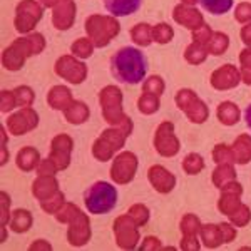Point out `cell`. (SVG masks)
Segmentation results:
<instances>
[{
	"label": "cell",
	"instance_id": "cell-1",
	"mask_svg": "<svg viewBox=\"0 0 251 251\" xmlns=\"http://www.w3.org/2000/svg\"><path fill=\"white\" fill-rule=\"evenodd\" d=\"M109 66H111L112 77L116 80L136 86L141 80H144V75L148 72V59L139 49L127 46L121 47L112 54Z\"/></svg>",
	"mask_w": 251,
	"mask_h": 251
},
{
	"label": "cell",
	"instance_id": "cell-2",
	"mask_svg": "<svg viewBox=\"0 0 251 251\" xmlns=\"http://www.w3.org/2000/svg\"><path fill=\"white\" fill-rule=\"evenodd\" d=\"M46 49V37L40 32L19 37L2 52V66L10 72H17L24 67L25 60L32 55H39Z\"/></svg>",
	"mask_w": 251,
	"mask_h": 251
},
{
	"label": "cell",
	"instance_id": "cell-3",
	"mask_svg": "<svg viewBox=\"0 0 251 251\" xmlns=\"http://www.w3.org/2000/svg\"><path fill=\"white\" fill-rule=\"evenodd\" d=\"M99 104L102 109V117L107 124L121 127L127 136L132 132V121L123 111V92L116 86H106L99 92Z\"/></svg>",
	"mask_w": 251,
	"mask_h": 251
},
{
	"label": "cell",
	"instance_id": "cell-4",
	"mask_svg": "<svg viewBox=\"0 0 251 251\" xmlns=\"http://www.w3.org/2000/svg\"><path fill=\"white\" fill-rule=\"evenodd\" d=\"M86 34L92 40L94 47L102 49L111 44V40L117 37L121 32V24L117 22L114 15H100L92 14L91 17L86 19Z\"/></svg>",
	"mask_w": 251,
	"mask_h": 251
},
{
	"label": "cell",
	"instance_id": "cell-5",
	"mask_svg": "<svg viewBox=\"0 0 251 251\" xmlns=\"http://www.w3.org/2000/svg\"><path fill=\"white\" fill-rule=\"evenodd\" d=\"M84 204L91 214H106L117 204V189L106 181H96L84 193Z\"/></svg>",
	"mask_w": 251,
	"mask_h": 251
},
{
	"label": "cell",
	"instance_id": "cell-6",
	"mask_svg": "<svg viewBox=\"0 0 251 251\" xmlns=\"http://www.w3.org/2000/svg\"><path fill=\"white\" fill-rule=\"evenodd\" d=\"M127 134L121 127H109L106 131L100 132V136L94 141L92 146V156L96 157L100 163H106V161L112 159L114 154L119 149L124 148Z\"/></svg>",
	"mask_w": 251,
	"mask_h": 251
},
{
	"label": "cell",
	"instance_id": "cell-7",
	"mask_svg": "<svg viewBox=\"0 0 251 251\" xmlns=\"http://www.w3.org/2000/svg\"><path fill=\"white\" fill-rule=\"evenodd\" d=\"M44 9L46 7L39 0H20L15 7V19L14 27L19 34H32L35 25L44 17Z\"/></svg>",
	"mask_w": 251,
	"mask_h": 251
},
{
	"label": "cell",
	"instance_id": "cell-8",
	"mask_svg": "<svg viewBox=\"0 0 251 251\" xmlns=\"http://www.w3.org/2000/svg\"><path fill=\"white\" fill-rule=\"evenodd\" d=\"M176 104L194 124H203L209 116L208 106L191 89H179L176 94Z\"/></svg>",
	"mask_w": 251,
	"mask_h": 251
},
{
	"label": "cell",
	"instance_id": "cell-9",
	"mask_svg": "<svg viewBox=\"0 0 251 251\" xmlns=\"http://www.w3.org/2000/svg\"><path fill=\"white\" fill-rule=\"evenodd\" d=\"M54 72L60 79L67 80L71 84H82L87 79V66L75 55H62L55 60Z\"/></svg>",
	"mask_w": 251,
	"mask_h": 251
},
{
	"label": "cell",
	"instance_id": "cell-10",
	"mask_svg": "<svg viewBox=\"0 0 251 251\" xmlns=\"http://www.w3.org/2000/svg\"><path fill=\"white\" fill-rule=\"evenodd\" d=\"M154 149L163 157H173L179 152L181 143L174 134V124L171 121H164L157 126L154 134Z\"/></svg>",
	"mask_w": 251,
	"mask_h": 251
},
{
	"label": "cell",
	"instance_id": "cell-11",
	"mask_svg": "<svg viewBox=\"0 0 251 251\" xmlns=\"http://www.w3.org/2000/svg\"><path fill=\"white\" fill-rule=\"evenodd\" d=\"M201 241L206 248H220L223 243H231L236 238V229L229 223L220 225H203L200 229Z\"/></svg>",
	"mask_w": 251,
	"mask_h": 251
},
{
	"label": "cell",
	"instance_id": "cell-12",
	"mask_svg": "<svg viewBox=\"0 0 251 251\" xmlns=\"http://www.w3.org/2000/svg\"><path fill=\"white\" fill-rule=\"evenodd\" d=\"M137 171V156L134 152L124 151L117 154L111 166V179L117 184H129Z\"/></svg>",
	"mask_w": 251,
	"mask_h": 251
},
{
	"label": "cell",
	"instance_id": "cell-13",
	"mask_svg": "<svg viewBox=\"0 0 251 251\" xmlns=\"http://www.w3.org/2000/svg\"><path fill=\"white\" fill-rule=\"evenodd\" d=\"M39 126V114L32 107H20L5 119V127L12 136H24Z\"/></svg>",
	"mask_w": 251,
	"mask_h": 251
},
{
	"label": "cell",
	"instance_id": "cell-14",
	"mask_svg": "<svg viewBox=\"0 0 251 251\" xmlns=\"http://www.w3.org/2000/svg\"><path fill=\"white\" fill-rule=\"evenodd\" d=\"M139 226L136 225L129 214H123L114 221L116 243L123 250H134L139 241Z\"/></svg>",
	"mask_w": 251,
	"mask_h": 251
},
{
	"label": "cell",
	"instance_id": "cell-15",
	"mask_svg": "<svg viewBox=\"0 0 251 251\" xmlns=\"http://www.w3.org/2000/svg\"><path fill=\"white\" fill-rule=\"evenodd\" d=\"M69 229H67V241L71 246L74 248H80V246L87 245L91 240V221L89 216L84 211H79L72 216V220L67 223Z\"/></svg>",
	"mask_w": 251,
	"mask_h": 251
},
{
	"label": "cell",
	"instance_id": "cell-16",
	"mask_svg": "<svg viewBox=\"0 0 251 251\" xmlns=\"http://www.w3.org/2000/svg\"><path fill=\"white\" fill-rule=\"evenodd\" d=\"M74 149V141L69 134H57L50 143V152H49V159L57 166L59 171L69 168L71 164V154Z\"/></svg>",
	"mask_w": 251,
	"mask_h": 251
},
{
	"label": "cell",
	"instance_id": "cell-17",
	"mask_svg": "<svg viewBox=\"0 0 251 251\" xmlns=\"http://www.w3.org/2000/svg\"><path fill=\"white\" fill-rule=\"evenodd\" d=\"M241 82V71H238L236 66L233 64H225L218 67L209 77V84L216 91H229V89L238 87Z\"/></svg>",
	"mask_w": 251,
	"mask_h": 251
},
{
	"label": "cell",
	"instance_id": "cell-18",
	"mask_svg": "<svg viewBox=\"0 0 251 251\" xmlns=\"http://www.w3.org/2000/svg\"><path fill=\"white\" fill-rule=\"evenodd\" d=\"M75 7L74 0H60L52 10V24L57 30H69L75 22Z\"/></svg>",
	"mask_w": 251,
	"mask_h": 251
},
{
	"label": "cell",
	"instance_id": "cell-19",
	"mask_svg": "<svg viewBox=\"0 0 251 251\" xmlns=\"http://www.w3.org/2000/svg\"><path fill=\"white\" fill-rule=\"evenodd\" d=\"M148 179L152 188L161 194L171 193L174 189V186H176V176H174L173 173H169L164 166H159V164H154L149 168Z\"/></svg>",
	"mask_w": 251,
	"mask_h": 251
},
{
	"label": "cell",
	"instance_id": "cell-20",
	"mask_svg": "<svg viewBox=\"0 0 251 251\" xmlns=\"http://www.w3.org/2000/svg\"><path fill=\"white\" fill-rule=\"evenodd\" d=\"M221 191L223 194H221L220 201H218V209H220L223 214H226V216H231V214L241 206L240 198L243 194V188L240 183L233 181V183L226 184Z\"/></svg>",
	"mask_w": 251,
	"mask_h": 251
},
{
	"label": "cell",
	"instance_id": "cell-21",
	"mask_svg": "<svg viewBox=\"0 0 251 251\" xmlns=\"http://www.w3.org/2000/svg\"><path fill=\"white\" fill-rule=\"evenodd\" d=\"M173 19L176 20L179 25L186 27V29H189L191 32L198 30L204 24L203 14H201L198 9H194V7L184 5V3H179V5L174 7Z\"/></svg>",
	"mask_w": 251,
	"mask_h": 251
},
{
	"label": "cell",
	"instance_id": "cell-22",
	"mask_svg": "<svg viewBox=\"0 0 251 251\" xmlns=\"http://www.w3.org/2000/svg\"><path fill=\"white\" fill-rule=\"evenodd\" d=\"M74 97H72L71 89L66 86H54L47 92V104L55 111H66L71 106Z\"/></svg>",
	"mask_w": 251,
	"mask_h": 251
},
{
	"label": "cell",
	"instance_id": "cell-23",
	"mask_svg": "<svg viewBox=\"0 0 251 251\" xmlns=\"http://www.w3.org/2000/svg\"><path fill=\"white\" fill-rule=\"evenodd\" d=\"M59 191V183L55 176H39L37 179L32 183V194L37 198L39 201L49 200Z\"/></svg>",
	"mask_w": 251,
	"mask_h": 251
},
{
	"label": "cell",
	"instance_id": "cell-24",
	"mask_svg": "<svg viewBox=\"0 0 251 251\" xmlns=\"http://www.w3.org/2000/svg\"><path fill=\"white\" fill-rule=\"evenodd\" d=\"M104 7L114 17H126V15L136 14L141 9L143 0H102Z\"/></svg>",
	"mask_w": 251,
	"mask_h": 251
},
{
	"label": "cell",
	"instance_id": "cell-25",
	"mask_svg": "<svg viewBox=\"0 0 251 251\" xmlns=\"http://www.w3.org/2000/svg\"><path fill=\"white\" fill-rule=\"evenodd\" d=\"M40 163V154L35 148L32 146H25L17 152V157H15V164L20 171L24 173H30L34 169H37V166Z\"/></svg>",
	"mask_w": 251,
	"mask_h": 251
},
{
	"label": "cell",
	"instance_id": "cell-26",
	"mask_svg": "<svg viewBox=\"0 0 251 251\" xmlns=\"http://www.w3.org/2000/svg\"><path fill=\"white\" fill-rule=\"evenodd\" d=\"M231 151L234 156V164L245 166L251 161V136L240 134L238 139L231 146Z\"/></svg>",
	"mask_w": 251,
	"mask_h": 251
},
{
	"label": "cell",
	"instance_id": "cell-27",
	"mask_svg": "<svg viewBox=\"0 0 251 251\" xmlns=\"http://www.w3.org/2000/svg\"><path fill=\"white\" fill-rule=\"evenodd\" d=\"M91 116V111H89L87 104L82 102V100H72V104L69 106L66 111H64V117L69 124H84Z\"/></svg>",
	"mask_w": 251,
	"mask_h": 251
},
{
	"label": "cell",
	"instance_id": "cell-28",
	"mask_svg": "<svg viewBox=\"0 0 251 251\" xmlns=\"http://www.w3.org/2000/svg\"><path fill=\"white\" fill-rule=\"evenodd\" d=\"M240 116H241L240 107L234 102H231V100H223L216 109V117L225 126H234L240 121Z\"/></svg>",
	"mask_w": 251,
	"mask_h": 251
},
{
	"label": "cell",
	"instance_id": "cell-29",
	"mask_svg": "<svg viewBox=\"0 0 251 251\" xmlns=\"http://www.w3.org/2000/svg\"><path fill=\"white\" fill-rule=\"evenodd\" d=\"M32 223H34V218H32L30 211H27V209H15L14 213H12V218L9 221V226H10V231L14 233H27L29 229L32 228Z\"/></svg>",
	"mask_w": 251,
	"mask_h": 251
},
{
	"label": "cell",
	"instance_id": "cell-30",
	"mask_svg": "<svg viewBox=\"0 0 251 251\" xmlns=\"http://www.w3.org/2000/svg\"><path fill=\"white\" fill-rule=\"evenodd\" d=\"M236 181V171H234L233 164L229 163H223L214 169L213 173V183L218 189H223L226 184Z\"/></svg>",
	"mask_w": 251,
	"mask_h": 251
},
{
	"label": "cell",
	"instance_id": "cell-31",
	"mask_svg": "<svg viewBox=\"0 0 251 251\" xmlns=\"http://www.w3.org/2000/svg\"><path fill=\"white\" fill-rule=\"evenodd\" d=\"M129 34H131L132 42L139 47H149L154 42V40H152V27L146 22H141V24H137V25H134L129 30Z\"/></svg>",
	"mask_w": 251,
	"mask_h": 251
},
{
	"label": "cell",
	"instance_id": "cell-32",
	"mask_svg": "<svg viewBox=\"0 0 251 251\" xmlns=\"http://www.w3.org/2000/svg\"><path fill=\"white\" fill-rule=\"evenodd\" d=\"M228 47H229V37L225 32H213L208 44H206L208 54H213V55H223L228 50Z\"/></svg>",
	"mask_w": 251,
	"mask_h": 251
},
{
	"label": "cell",
	"instance_id": "cell-33",
	"mask_svg": "<svg viewBox=\"0 0 251 251\" xmlns=\"http://www.w3.org/2000/svg\"><path fill=\"white\" fill-rule=\"evenodd\" d=\"M184 59L189 64H193V66H200V64H203L208 59V50H206L203 44L193 40V44H189L188 49L184 50Z\"/></svg>",
	"mask_w": 251,
	"mask_h": 251
},
{
	"label": "cell",
	"instance_id": "cell-34",
	"mask_svg": "<svg viewBox=\"0 0 251 251\" xmlns=\"http://www.w3.org/2000/svg\"><path fill=\"white\" fill-rule=\"evenodd\" d=\"M137 107H139L141 114H144V116L154 114V112L159 111V107H161L159 96L149 94V92H143V96L137 99Z\"/></svg>",
	"mask_w": 251,
	"mask_h": 251
},
{
	"label": "cell",
	"instance_id": "cell-35",
	"mask_svg": "<svg viewBox=\"0 0 251 251\" xmlns=\"http://www.w3.org/2000/svg\"><path fill=\"white\" fill-rule=\"evenodd\" d=\"M94 44L89 37H80L75 40L74 44L71 46V52L72 55H75L77 59L84 60V59H89L92 54H94Z\"/></svg>",
	"mask_w": 251,
	"mask_h": 251
},
{
	"label": "cell",
	"instance_id": "cell-36",
	"mask_svg": "<svg viewBox=\"0 0 251 251\" xmlns=\"http://www.w3.org/2000/svg\"><path fill=\"white\" fill-rule=\"evenodd\" d=\"M200 3L206 12L213 15H223L233 7V0H200Z\"/></svg>",
	"mask_w": 251,
	"mask_h": 251
},
{
	"label": "cell",
	"instance_id": "cell-37",
	"mask_svg": "<svg viewBox=\"0 0 251 251\" xmlns=\"http://www.w3.org/2000/svg\"><path fill=\"white\" fill-rule=\"evenodd\" d=\"M181 166H183V171L186 174L196 176L198 173H201L204 169V159L198 154V152H191V154H188L184 157V161Z\"/></svg>",
	"mask_w": 251,
	"mask_h": 251
},
{
	"label": "cell",
	"instance_id": "cell-38",
	"mask_svg": "<svg viewBox=\"0 0 251 251\" xmlns=\"http://www.w3.org/2000/svg\"><path fill=\"white\" fill-rule=\"evenodd\" d=\"M174 37V30L171 25H168L166 22H159L157 25L152 27V40L157 44H161V46H164V44L171 42Z\"/></svg>",
	"mask_w": 251,
	"mask_h": 251
},
{
	"label": "cell",
	"instance_id": "cell-39",
	"mask_svg": "<svg viewBox=\"0 0 251 251\" xmlns=\"http://www.w3.org/2000/svg\"><path fill=\"white\" fill-rule=\"evenodd\" d=\"M14 96L17 100V107H32L35 100V94L29 86H19L14 89Z\"/></svg>",
	"mask_w": 251,
	"mask_h": 251
},
{
	"label": "cell",
	"instance_id": "cell-40",
	"mask_svg": "<svg viewBox=\"0 0 251 251\" xmlns=\"http://www.w3.org/2000/svg\"><path fill=\"white\" fill-rule=\"evenodd\" d=\"M64 204H66V196H64V193L60 191V189L54 194V196L49 198V200L40 201V208H42L47 214H55Z\"/></svg>",
	"mask_w": 251,
	"mask_h": 251
},
{
	"label": "cell",
	"instance_id": "cell-41",
	"mask_svg": "<svg viewBox=\"0 0 251 251\" xmlns=\"http://www.w3.org/2000/svg\"><path fill=\"white\" fill-rule=\"evenodd\" d=\"M201 229V223L198 220L194 214H184V218L181 220V233H183V236H198V233H200Z\"/></svg>",
	"mask_w": 251,
	"mask_h": 251
},
{
	"label": "cell",
	"instance_id": "cell-42",
	"mask_svg": "<svg viewBox=\"0 0 251 251\" xmlns=\"http://www.w3.org/2000/svg\"><path fill=\"white\" fill-rule=\"evenodd\" d=\"M213 159L216 164H223V163H229V164H234V156H233V151L229 146L226 144H216L213 149Z\"/></svg>",
	"mask_w": 251,
	"mask_h": 251
},
{
	"label": "cell",
	"instance_id": "cell-43",
	"mask_svg": "<svg viewBox=\"0 0 251 251\" xmlns=\"http://www.w3.org/2000/svg\"><path fill=\"white\" fill-rule=\"evenodd\" d=\"M164 89H166V84H164L163 77H159V75H151V77L146 79L144 84H143V92L156 94V96H159V97L164 92Z\"/></svg>",
	"mask_w": 251,
	"mask_h": 251
},
{
	"label": "cell",
	"instance_id": "cell-44",
	"mask_svg": "<svg viewBox=\"0 0 251 251\" xmlns=\"http://www.w3.org/2000/svg\"><path fill=\"white\" fill-rule=\"evenodd\" d=\"M228 218H229V221H231L234 226L241 228V226H246L250 223V220H251V211H250L248 206L241 203L240 208H238L236 211H234L231 216H228Z\"/></svg>",
	"mask_w": 251,
	"mask_h": 251
},
{
	"label": "cell",
	"instance_id": "cell-45",
	"mask_svg": "<svg viewBox=\"0 0 251 251\" xmlns=\"http://www.w3.org/2000/svg\"><path fill=\"white\" fill-rule=\"evenodd\" d=\"M129 216L134 220L137 226H143L149 221V209L144 204H134L129 208Z\"/></svg>",
	"mask_w": 251,
	"mask_h": 251
},
{
	"label": "cell",
	"instance_id": "cell-46",
	"mask_svg": "<svg viewBox=\"0 0 251 251\" xmlns=\"http://www.w3.org/2000/svg\"><path fill=\"white\" fill-rule=\"evenodd\" d=\"M15 107H17V100H15L14 91L3 89L2 94H0V111H2L3 114H7V112L14 111Z\"/></svg>",
	"mask_w": 251,
	"mask_h": 251
},
{
	"label": "cell",
	"instance_id": "cell-47",
	"mask_svg": "<svg viewBox=\"0 0 251 251\" xmlns=\"http://www.w3.org/2000/svg\"><path fill=\"white\" fill-rule=\"evenodd\" d=\"M234 19L241 24H250L251 22V3L248 2L238 3L236 10H234Z\"/></svg>",
	"mask_w": 251,
	"mask_h": 251
},
{
	"label": "cell",
	"instance_id": "cell-48",
	"mask_svg": "<svg viewBox=\"0 0 251 251\" xmlns=\"http://www.w3.org/2000/svg\"><path fill=\"white\" fill-rule=\"evenodd\" d=\"M9 204H10V196L7 194L5 191H2V228H3V234H2V241H5L7 238V233H5V226L7 223L10 221V216H9Z\"/></svg>",
	"mask_w": 251,
	"mask_h": 251
},
{
	"label": "cell",
	"instance_id": "cell-49",
	"mask_svg": "<svg viewBox=\"0 0 251 251\" xmlns=\"http://www.w3.org/2000/svg\"><path fill=\"white\" fill-rule=\"evenodd\" d=\"M211 34H213L211 27L206 25V24H203V25H201L198 30H193V40H194V42L203 44V46L206 47V44H208V40H209V37H211Z\"/></svg>",
	"mask_w": 251,
	"mask_h": 251
},
{
	"label": "cell",
	"instance_id": "cell-50",
	"mask_svg": "<svg viewBox=\"0 0 251 251\" xmlns=\"http://www.w3.org/2000/svg\"><path fill=\"white\" fill-rule=\"evenodd\" d=\"M35 171H37L39 176H54V174L57 173L59 169H57V166H55L47 157V159H40V163H39V166H37V169H35Z\"/></svg>",
	"mask_w": 251,
	"mask_h": 251
},
{
	"label": "cell",
	"instance_id": "cell-51",
	"mask_svg": "<svg viewBox=\"0 0 251 251\" xmlns=\"http://www.w3.org/2000/svg\"><path fill=\"white\" fill-rule=\"evenodd\" d=\"M181 250L186 251H198L200 250V241H198V236H183V241H181Z\"/></svg>",
	"mask_w": 251,
	"mask_h": 251
},
{
	"label": "cell",
	"instance_id": "cell-52",
	"mask_svg": "<svg viewBox=\"0 0 251 251\" xmlns=\"http://www.w3.org/2000/svg\"><path fill=\"white\" fill-rule=\"evenodd\" d=\"M161 248V241L154 236H148L144 238L143 245H141V250L143 251H149V250H159Z\"/></svg>",
	"mask_w": 251,
	"mask_h": 251
},
{
	"label": "cell",
	"instance_id": "cell-53",
	"mask_svg": "<svg viewBox=\"0 0 251 251\" xmlns=\"http://www.w3.org/2000/svg\"><path fill=\"white\" fill-rule=\"evenodd\" d=\"M240 62H241V69L251 67V49L250 47H246V49H243V50H241Z\"/></svg>",
	"mask_w": 251,
	"mask_h": 251
},
{
	"label": "cell",
	"instance_id": "cell-54",
	"mask_svg": "<svg viewBox=\"0 0 251 251\" xmlns=\"http://www.w3.org/2000/svg\"><path fill=\"white\" fill-rule=\"evenodd\" d=\"M5 126H2V129H0V132H2V161L0 163L5 164L7 161H9V154H7V132H5Z\"/></svg>",
	"mask_w": 251,
	"mask_h": 251
},
{
	"label": "cell",
	"instance_id": "cell-55",
	"mask_svg": "<svg viewBox=\"0 0 251 251\" xmlns=\"http://www.w3.org/2000/svg\"><path fill=\"white\" fill-rule=\"evenodd\" d=\"M241 40L246 44V47L251 49V22L246 24V25L241 29Z\"/></svg>",
	"mask_w": 251,
	"mask_h": 251
},
{
	"label": "cell",
	"instance_id": "cell-56",
	"mask_svg": "<svg viewBox=\"0 0 251 251\" xmlns=\"http://www.w3.org/2000/svg\"><path fill=\"white\" fill-rule=\"evenodd\" d=\"M29 250H52V246L46 240H37L29 246Z\"/></svg>",
	"mask_w": 251,
	"mask_h": 251
},
{
	"label": "cell",
	"instance_id": "cell-57",
	"mask_svg": "<svg viewBox=\"0 0 251 251\" xmlns=\"http://www.w3.org/2000/svg\"><path fill=\"white\" fill-rule=\"evenodd\" d=\"M241 80L246 84V86L251 87V67L248 69H241Z\"/></svg>",
	"mask_w": 251,
	"mask_h": 251
},
{
	"label": "cell",
	"instance_id": "cell-58",
	"mask_svg": "<svg viewBox=\"0 0 251 251\" xmlns=\"http://www.w3.org/2000/svg\"><path fill=\"white\" fill-rule=\"evenodd\" d=\"M39 2L42 3V5L46 7V9H50V7L54 9V7L60 2V0H39Z\"/></svg>",
	"mask_w": 251,
	"mask_h": 251
},
{
	"label": "cell",
	"instance_id": "cell-59",
	"mask_svg": "<svg viewBox=\"0 0 251 251\" xmlns=\"http://www.w3.org/2000/svg\"><path fill=\"white\" fill-rule=\"evenodd\" d=\"M245 121H246V126L251 129V104L246 107V111H245Z\"/></svg>",
	"mask_w": 251,
	"mask_h": 251
},
{
	"label": "cell",
	"instance_id": "cell-60",
	"mask_svg": "<svg viewBox=\"0 0 251 251\" xmlns=\"http://www.w3.org/2000/svg\"><path fill=\"white\" fill-rule=\"evenodd\" d=\"M198 2H200V0H181V3H184V5H189V7H194Z\"/></svg>",
	"mask_w": 251,
	"mask_h": 251
}]
</instances>
